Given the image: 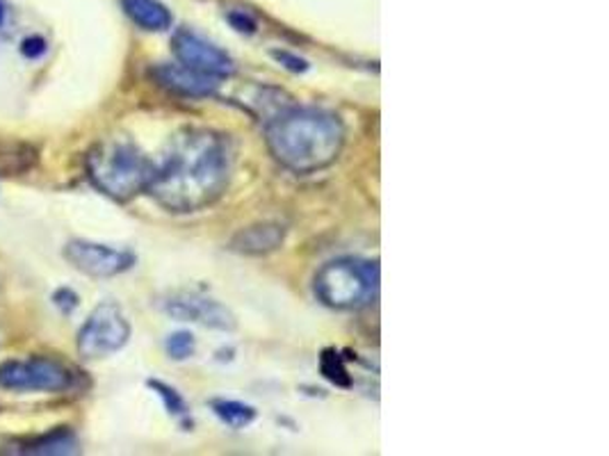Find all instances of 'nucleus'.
I'll use <instances>...</instances> for the list:
<instances>
[{
  "instance_id": "obj_1",
  "label": "nucleus",
  "mask_w": 609,
  "mask_h": 456,
  "mask_svg": "<svg viewBox=\"0 0 609 456\" xmlns=\"http://www.w3.org/2000/svg\"><path fill=\"white\" fill-rule=\"evenodd\" d=\"M231 169L234 151L226 135L186 129L171 137L146 192L169 213H196L226 192Z\"/></svg>"
},
{
  "instance_id": "obj_2",
  "label": "nucleus",
  "mask_w": 609,
  "mask_h": 456,
  "mask_svg": "<svg viewBox=\"0 0 609 456\" xmlns=\"http://www.w3.org/2000/svg\"><path fill=\"white\" fill-rule=\"evenodd\" d=\"M265 140L272 156L295 173H315L332 167L345 144V125L338 115L292 106L267 119Z\"/></svg>"
},
{
  "instance_id": "obj_3",
  "label": "nucleus",
  "mask_w": 609,
  "mask_h": 456,
  "mask_svg": "<svg viewBox=\"0 0 609 456\" xmlns=\"http://www.w3.org/2000/svg\"><path fill=\"white\" fill-rule=\"evenodd\" d=\"M156 163L126 137L98 142L87 156V176L106 196L115 201H131L148 190Z\"/></svg>"
},
{
  "instance_id": "obj_4",
  "label": "nucleus",
  "mask_w": 609,
  "mask_h": 456,
  "mask_svg": "<svg viewBox=\"0 0 609 456\" xmlns=\"http://www.w3.org/2000/svg\"><path fill=\"white\" fill-rule=\"evenodd\" d=\"M315 297L334 311L363 309L379 295V265L363 259L329 261L315 274Z\"/></svg>"
},
{
  "instance_id": "obj_5",
  "label": "nucleus",
  "mask_w": 609,
  "mask_h": 456,
  "mask_svg": "<svg viewBox=\"0 0 609 456\" xmlns=\"http://www.w3.org/2000/svg\"><path fill=\"white\" fill-rule=\"evenodd\" d=\"M131 332V322L119 303H98L79 332V353L85 361L108 359L129 345Z\"/></svg>"
},
{
  "instance_id": "obj_6",
  "label": "nucleus",
  "mask_w": 609,
  "mask_h": 456,
  "mask_svg": "<svg viewBox=\"0 0 609 456\" xmlns=\"http://www.w3.org/2000/svg\"><path fill=\"white\" fill-rule=\"evenodd\" d=\"M75 374L58 359L31 357L25 361L0 363V391L12 393H67Z\"/></svg>"
},
{
  "instance_id": "obj_7",
  "label": "nucleus",
  "mask_w": 609,
  "mask_h": 456,
  "mask_svg": "<svg viewBox=\"0 0 609 456\" xmlns=\"http://www.w3.org/2000/svg\"><path fill=\"white\" fill-rule=\"evenodd\" d=\"M64 259L85 276L112 278L133 269L138 256L129 249H117L92 240H71L64 247Z\"/></svg>"
},
{
  "instance_id": "obj_8",
  "label": "nucleus",
  "mask_w": 609,
  "mask_h": 456,
  "mask_svg": "<svg viewBox=\"0 0 609 456\" xmlns=\"http://www.w3.org/2000/svg\"><path fill=\"white\" fill-rule=\"evenodd\" d=\"M163 311L174 320L194 322L201 326L215 328V332L228 334L238 326V320L231 313V309H226L222 301L199 292H174L165 297Z\"/></svg>"
},
{
  "instance_id": "obj_9",
  "label": "nucleus",
  "mask_w": 609,
  "mask_h": 456,
  "mask_svg": "<svg viewBox=\"0 0 609 456\" xmlns=\"http://www.w3.org/2000/svg\"><path fill=\"white\" fill-rule=\"evenodd\" d=\"M171 48L174 56L181 64L201 71L206 75H215V79H228V75L236 73V64L231 56L215 46L213 41L203 39L201 35L192 31H176L171 37Z\"/></svg>"
},
{
  "instance_id": "obj_10",
  "label": "nucleus",
  "mask_w": 609,
  "mask_h": 456,
  "mask_svg": "<svg viewBox=\"0 0 609 456\" xmlns=\"http://www.w3.org/2000/svg\"><path fill=\"white\" fill-rule=\"evenodd\" d=\"M156 85L181 96H213L219 89V79L194 71L186 64H156L148 71Z\"/></svg>"
},
{
  "instance_id": "obj_11",
  "label": "nucleus",
  "mask_w": 609,
  "mask_h": 456,
  "mask_svg": "<svg viewBox=\"0 0 609 456\" xmlns=\"http://www.w3.org/2000/svg\"><path fill=\"white\" fill-rule=\"evenodd\" d=\"M284 242H286V228L274 221H263V224L240 228V231L231 238V242H228V247L242 253V256H267V253L282 249Z\"/></svg>"
},
{
  "instance_id": "obj_12",
  "label": "nucleus",
  "mask_w": 609,
  "mask_h": 456,
  "mask_svg": "<svg viewBox=\"0 0 609 456\" xmlns=\"http://www.w3.org/2000/svg\"><path fill=\"white\" fill-rule=\"evenodd\" d=\"M121 8L133 23H138L142 31L148 33L169 31L174 23L171 12L160 0H121Z\"/></svg>"
},
{
  "instance_id": "obj_13",
  "label": "nucleus",
  "mask_w": 609,
  "mask_h": 456,
  "mask_svg": "<svg viewBox=\"0 0 609 456\" xmlns=\"http://www.w3.org/2000/svg\"><path fill=\"white\" fill-rule=\"evenodd\" d=\"M21 454H39V456H62V454H75L79 452V436L73 434V429L69 427H58L50 429V432L21 443L16 449Z\"/></svg>"
},
{
  "instance_id": "obj_14",
  "label": "nucleus",
  "mask_w": 609,
  "mask_h": 456,
  "mask_svg": "<svg viewBox=\"0 0 609 456\" xmlns=\"http://www.w3.org/2000/svg\"><path fill=\"white\" fill-rule=\"evenodd\" d=\"M39 160V151L25 142H3L0 140V171L21 173L31 169Z\"/></svg>"
},
{
  "instance_id": "obj_15",
  "label": "nucleus",
  "mask_w": 609,
  "mask_h": 456,
  "mask_svg": "<svg viewBox=\"0 0 609 456\" xmlns=\"http://www.w3.org/2000/svg\"><path fill=\"white\" fill-rule=\"evenodd\" d=\"M211 407L224 424L234 427V429L249 427L259 416L256 409L249 407V404H244V401H236V399H213Z\"/></svg>"
},
{
  "instance_id": "obj_16",
  "label": "nucleus",
  "mask_w": 609,
  "mask_h": 456,
  "mask_svg": "<svg viewBox=\"0 0 609 456\" xmlns=\"http://www.w3.org/2000/svg\"><path fill=\"white\" fill-rule=\"evenodd\" d=\"M320 370L322 374L329 379V382L341 386V388H349L351 386V376L347 365L343 363V359L338 357V351L326 349L320 359Z\"/></svg>"
},
{
  "instance_id": "obj_17",
  "label": "nucleus",
  "mask_w": 609,
  "mask_h": 456,
  "mask_svg": "<svg viewBox=\"0 0 609 456\" xmlns=\"http://www.w3.org/2000/svg\"><path fill=\"white\" fill-rule=\"evenodd\" d=\"M148 388L154 391L160 399H163V404H165V409L171 413V416H179V418H183V416H188V404H186V399L181 397V393H176L171 386H167L165 382H158V379H148Z\"/></svg>"
},
{
  "instance_id": "obj_18",
  "label": "nucleus",
  "mask_w": 609,
  "mask_h": 456,
  "mask_svg": "<svg viewBox=\"0 0 609 456\" xmlns=\"http://www.w3.org/2000/svg\"><path fill=\"white\" fill-rule=\"evenodd\" d=\"M165 349H167V357L174 361H186L190 357H194L196 351V340L192 334L188 332H176L165 340Z\"/></svg>"
},
{
  "instance_id": "obj_19",
  "label": "nucleus",
  "mask_w": 609,
  "mask_h": 456,
  "mask_svg": "<svg viewBox=\"0 0 609 456\" xmlns=\"http://www.w3.org/2000/svg\"><path fill=\"white\" fill-rule=\"evenodd\" d=\"M272 58L282 64L284 69L292 71V73H303V71H309V62L290 53V50H272Z\"/></svg>"
},
{
  "instance_id": "obj_20",
  "label": "nucleus",
  "mask_w": 609,
  "mask_h": 456,
  "mask_svg": "<svg viewBox=\"0 0 609 456\" xmlns=\"http://www.w3.org/2000/svg\"><path fill=\"white\" fill-rule=\"evenodd\" d=\"M53 303L64 315H71L75 309H79L81 297L75 295L71 288H60L53 292Z\"/></svg>"
},
{
  "instance_id": "obj_21",
  "label": "nucleus",
  "mask_w": 609,
  "mask_h": 456,
  "mask_svg": "<svg viewBox=\"0 0 609 456\" xmlns=\"http://www.w3.org/2000/svg\"><path fill=\"white\" fill-rule=\"evenodd\" d=\"M228 23H231L234 28L238 33H242V35H253V33H256V28H259L256 19H253L247 12H242V10L240 12H228Z\"/></svg>"
},
{
  "instance_id": "obj_22",
  "label": "nucleus",
  "mask_w": 609,
  "mask_h": 456,
  "mask_svg": "<svg viewBox=\"0 0 609 456\" xmlns=\"http://www.w3.org/2000/svg\"><path fill=\"white\" fill-rule=\"evenodd\" d=\"M21 53L28 60H39L46 53V39L31 35L21 41Z\"/></svg>"
},
{
  "instance_id": "obj_23",
  "label": "nucleus",
  "mask_w": 609,
  "mask_h": 456,
  "mask_svg": "<svg viewBox=\"0 0 609 456\" xmlns=\"http://www.w3.org/2000/svg\"><path fill=\"white\" fill-rule=\"evenodd\" d=\"M5 23V5H3V0H0V25Z\"/></svg>"
}]
</instances>
